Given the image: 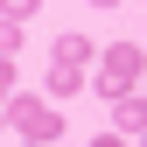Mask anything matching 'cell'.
Returning <instances> with one entry per match:
<instances>
[{
	"instance_id": "3957f363",
	"label": "cell",
	"mask_w": 147,
	"mask_h": 147,
	"mask_svg": "<svg viewBox=\"0 0 147 147\" xmlns=\"http://www.w3.org/2000/svg\"><path fill=\"white\" fill-rule=\"evenodd\" d=\"M112 133H119V140H140V133H147V98H140V91L112 98Z\"/></svg>"
},
{
	"instance_id": "8992f818",
	"label": "cell",
	"mask_w": 147,
	"mask_h": 147,
	"mask_svg": "<svg viewBox=\"0 0 147 147\" xmlns=\"http://www.w3.org/2000/svg\"><path fill=\"white\" fill-rule=\"evenodd\" d=\"M35 14H42V0H0V21H14V28H28Z\"/></svg>"
},
{
	"instance_id": "277c9868",
	"label": "cell",
	"mask_w": 147,
	"mask_h": 147,
	"mask_svg": "<svg viewBox=\"0 0 147 147\" xmlns=\"http://www.w3.org/2000/svg\"><path fill=\"white\" fill-rule=\"evenodd\" d=\"M84 77H91V70H70V63H49V77H42V91H49V105L77 98V91H84Z\"/></svg>"
},
{
	"instance_id": "5b68a950",
	"label": "cell",
	"mask_w": 147,
	"mask_h": 147,
	"mask_svg": "<svg viewBox=\"0 0 147 147\" xmlns=\"http://www.w3.org/2000/svg\"><path fill=\"white\" fill-rule=\"evenodd\" d=\"M56 63H70V70H91V35H56Z\"/></svg>"
},
{
	"instance_id": "ba28073f",
	"label": "cell",
	"mask_w": 147,
	"mask_h": 147,
	"mask_svg": "<svg viewBox=\"0 0 147 147\" xmlns=\"http://www.w3.org/2000/svg\"><path fill=\"white\" fill-rule=\"evenodd\" d=\"M14 91H21V70H14L7 56H0V105H7V98H14Z\"/></svg>"
},
{
	"instance_id": "30bf717a",
	"label": "cell",
	"mask_w": 147,
	"mask_h": 147,
	"mask_svg": "<svg viewBox=\"0 0 147 147\" xmlns=\"http://www.w3.org/2000/svg\"><path fill=\"white\" fill-rule=\"evenodd\" d=\"M91 7H126V0H91Z\"/></svg>"
},
{
	"instance_id": "52a82bcc",
	"label": "cell",
	"mask_w": 147,
	"mask_h": 147,
	"mask_svg": "<svg viewBox=\"0 0 147 147\" xmlns=\"http://www.w3.org/2000/svg\"><path fill=\"white\" fill-rule=\"evenodd\" d=\"M21 42H28V28H14V21H0V56H7V63L21 56Z\"/></svg>"
},
{
	"instance_id": "9c48e42d",
	"label": "cell",
	"mask_w": 147,
	"mask_h": 147,
	"mask_svg": "<svg viewBox=\"0 0 147 147\" xmlns=\"http://www.w3.org/2000/svg\"><path fill=\"white\" fill-rule=\"evenodd\" d=\"M91 147H133V140H119V133H98V140H91Z\"/></svg>"
},
{
	"instance_id": "8fae6325",
	"label": "cell",
	"mask_w": 147,
	"mask_h": 147,
	"mask_svg": "<svg viewBox=\"0 0 147 147\" xmlns=\"http://www.w3.org/2000/svg\"><path fill=\"white\" fill-rule=\"evenodd\" d=\"M0 140H7V119H0Z\"/></svg>"
},
{
	"instance_id": "7a4b0ae2",
	"label": "cell",
	"mask_w": 147,
	"mask_h": 147,
	"mask_svg": "<svg viewBox=\"0 0 147 147\" xmlns=\"http://www.w3.org/2000/svg\"><path fill=\"white\" fill-rule=\"evenodd\" d=\"M98 77L112 84V91H140V77H147V56H140V42H112L98 56Z\"/></svg>"
},
{
	"instance_id": "6da1fadb",
	"label": "cell",
	"mask_w": 147,
	"mask_h": 147,
	"mask_svg": "<svg viewBox=\"0 0 147 147\" xmlns=\"http://www.w3.org/2000/svg\"><path fill=\"white\" fill-rule=\"evenodd\" d=\"M0 119H7V133L21 140V147H56L63 140V105L35 98V91H14V98L0 105Z\"/></svg>"
}]
</instances>
